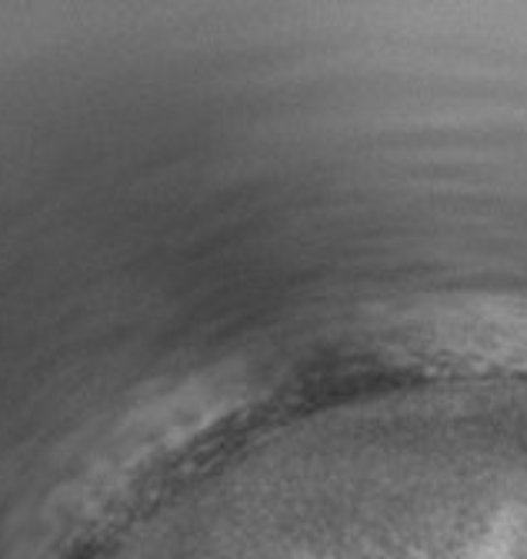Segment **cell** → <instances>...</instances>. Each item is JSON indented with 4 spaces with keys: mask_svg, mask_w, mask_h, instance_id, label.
<instances>
[{
    "mask_svg": "<svg viewBox=\"0 0 527 559\" xmlns=\"http://www.w3.org/2000/svg\"><path fill=\"white\" fill-rule=\"evenodd\" d=\"M380 336L405 364L447 373H527V300H424L394 310Z\"/></svg>",
    "mask_w": 527,
    "mask_h": 559,
    "instance_id": "obj_1",
    "label": "cell"
}]
</instances>
